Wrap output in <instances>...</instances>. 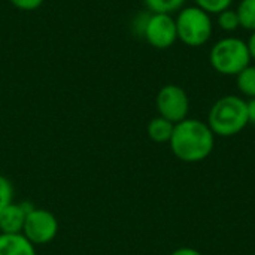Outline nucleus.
<instances>
[{
    "mask_svg": "<svg viewBox=\"0 0 255 255\" xmlns=\"http://www.w3.org/2000/svg\"><path fill=\"white\" fill-rule=\"evenodd\" d=\"M247 45H248V51H250V55H251V60L255 61V30L251 31L248 40H247Z\"/></svg>",
    "mask_w": 255,
    "mask_h": 255,
    "instance_id": "nucleus-20",
    "label": "nucleus"
},
{
    "mask_svg": "<svg viewBox=\"0 0 255 255\" xmlns=\"http://www.w3.org/2000/svg\"><path fill=\"white\" fill-rule=\"evenodd\" d=\"M58 233V221L55 215L42 208H33L25 218L22 235L34 247L51 244Z\"/></svg>",
    "mask_w": 255,
    "mask_h": 255,
    "instance_id": "nucleus-5",
    "label": "nucleus"
},
{
    "mask_svg": "<svg viewBox=\"0 0 255 255\" xmlns=\"http://www.w3.org/2000/svg\"><path fill=\"white\" fill-rule=\"evenodd\" d=\"M194 6L200 7L209 15H218L220 12L232 7L235 0H193Z\"/></svg>",
    "mask_w": 255,
    "mask_h": 255,
    "instance_id": "nucleus-15",
    "label": "nucleus"
},
{
    "mask_svg": "<svg viewBox=\"0 0 255 255\" xmlns=\"http://www.w3.org/2000/svg\"><path fill=\"white\" fill-rule=\"evenodd\" d=\"M19 10H34L42 6L45 0H9Z\"/></svg>",
    "mask_w": 255,
    "mask_h": 255,
    "instance_id": "nucleus-18",
    "label": "nucleus"
},
{
    "mask_svg": "<svg viewBox=\"0 0 255 255\" xmlns=\"http://www.w3.org/2000/svg\"><path fill=\"white\" fill-rule=\"evenodd\" d=\"M0 255H36V247L19 235H0Z\"/></svg>",
    "mask_w": 255,
    "mask_h": 255,
    "instance_id": "nucleus-9",
    "label": "nucleus"
},
{
    "mask_svg": "<svg viewBox=\"0 0 255 255\" xmlns=\"http://www.w3.org/2000/svg\"><path fill=\"white\" fill-rule=\"evenodd\" d=\"M208 126L214 134L223 137L241 133L248 126L247 102L233 94L218 99L209 111Z\"/></svg>",
    "mask_w": 255,
    "mask_h": 255,
    "instance_id": "nucleus-2",
    "label": "nucleus"
},
{
    "mask_svg": "<svg viewBox=\"0 0 255 255\" xmlns=\"http://www.w3.org/2000/svg\"><path fill=\"white\" fill-rule=\"evenodd\" d=\"M0 235H1V232H0Z\"/></svg>",
    "mask_w": 255,
    "mask_h": 255,
    "instance_id": "nucleus-22",
    "label": "nucleus"
},
{
    "mask_svg": "<svg viewBox=\"0 0 255 255\" xmlns=\"http://www.w3.org/2000/svg\"><path fill=\"white\" fill-rule=\"evenodd\" d=\"M155 49H167L178 40L175 18L167 13H151L142 36Z\"/></svg>",
    "mask_w": 255,
    "mask_h": 255,
    "instance_id": "nucleus-7",
    "label": "nucleus"
},
{
    "mask_svg": "<svg viewBox=\"0 0 255 255\" xmlns=\"http://www.w3.org/2000/svg\"><path fill=\"white\" fill-rule=\"evenodd\" d=\"M30 203H10L0 212V232L1 235H19L22 233L27 214L33 209Z\"/></svg>",
    "mask_w": 255,
    "mask_h": 255,
    "instance_id": "nucleus-8",
    "label": "nucleus"
},
{
    "mask_svg": "<svg viewBox=\"0 0 255 255\" xmlns=\"http://www.w3.org/2000/svg\"><path fill=\"white\" fill-rule=\"evenodd\" d=\"M148 18H149V12H145V13H139L133 22H131V28L134 31L136 36H143V31H145V27H146V22H148Z\"/></svg>",
    "mask_w": 255,
    "mask_h": 255,
    "instance_id": "nucleus-17",
    "label": "nucleus"
},
{
    "mask_svg": "<svg viewBox=\"0 0 255 255\" xmlns=\"http://www.w3.org/2000/svg\"><path fill=\"white\" fill-rule=\"evenodd\" d=\"M239 16L241 27L250 33L255 30V0H241L235 7Z\"/></svg>",
    "mask_w": 255,
    "mask_h": 255,
    "instance_id": "nucleus-13",
    "label": "nucleus"
},
{
    "mask_svg": "<svg viewBox=\"0 0 255 255\" xmlns=\"http://www.w3.org/2000/svg\"><path fill=\"white\" fill-rule=\"evenodd\" d=\"M185 1L187 0H143L148 12L167 13V15L178 13L185 6Z\"/></svg>",
    "mask_w": 255,
    "mask_h": 255,
    "instance_id": "nucleus-12",
    "label": "nucleus"
},
{
    "mask_svg": "<svg viewBox=\"0 0 255 255\" xmlns=\"http://www.w3.org/2000/svg\"><path fill=\"white\" fill-rule=\"evenodd\" d=\"M247 111H248V124L255 126V99H250V102H247Z\"/></svg>",
    "mask_w": 255,
    "mask_h": 255,
    "instance_id": "nucleus-19",
    "label": "nucleus"
},
{
    "mask_svg": "<svg viewBox=\"0 0 255 255\" xmlns=\"http://www.w3.org/2000/svg\"><path fill=\"white\" fill-rule=\"evenodd\" d=\"M173 128H175L173 123H170L169 120L163 117H157V118H152L148 124V136L151 140L157 143H166L170 140Z\"/></svg>",
    "mask_w": 255,
    "mask_h": 255,
    "instance_id": "nucleus-10",
    "label": "nucleus"
},
{
    "mask_svg": "<svg viewBox=\"0 0 255 255\" xmlns=\"http://www.w3.org/2000/svg\"><path fill=\"white\" fill-rule=\"evenodd\" d=\"M12 199H13L12 182L6 176L0 175V212L12 203Z\"/></svg>",
    "mask_w": 255,
    "mask_h": 255,
    "instance_id": "nucleus-16",
    "label": "nucleus"
},
{
    "mask_svg": "<svg viewBox=\"0 0 255 255\" xmlns=\"http://www.w3.org/2000/svg\"><path fill=\"white\" fill-rule=\"evenodd\" d=\"M172 152L185 163H197L205 160L214 149L215 134L208 123L194 118H185L175 124L169 140Z\"/></svg>",
    "mask_w": 255,
    "mask_h": 255,
    "instance_id": "nucleus-1",
    "label": "nucleus"
},
{
    "mask_svg": "<svg viewBox=\"0 0 255 255\" xmlns=\"http://www.w3.org/2000/svg\"><path fill=\"white\" fill-rule=\"evenodd\" d=\"M155 106L160 117L169 120L173 124L184 121L190 112V100L184 88L179 85H164L155 99Z\"/></svg>",
    "mask_w": 255,
    "mask_h": 255,
    "instance_id": "nucleus-6",
    "label": "nucleus"
},
{
    "mask_svg": "<svg viewBox=\"0 0 255 255\" xmlns=\"http://www.w3.org/2000/svg\"><path fill=\"white\" fill-rule=\"evenodd\" d=\"M236 85L242 96L255 99V64H250L239 75H236Z\"/></svg>",
    "mask_w": 255,
    "mask_h": 255,
    "instance_id": "nucleus-11",
    "label": "nucleus"
},
{
    "mask_svg": "<svg viewBox=\"0 0 255 255\" xmlns=\"http://www.w3.org/2000/svg\"><path fill=\"white\" fill-rule=\"evenodd\" d=\"M178 40L190 48H199L209 42L214 33L212 15L197 6H184L175 16Z\"/></svg>",
    "mask_w": 255,
    "mask_h": 255,
    "instance_id": "nucleus-4",
    "label": "nucleus"
},
{
    "mask_svg": "<svg viewBox=\"0 0 255 255\" xmlns=\"http://www.w3.org/2000/svg\"><path fill=\"white\" fill-rule=\"evenodd\" d=\"M251 55L247 40L227 36L217 40L209 51V63L212 69L224 76H236L251 64Z\"/></svg>",
    "mask_w": 255,
    "mask_h": 255,
    "instance_id": "nucleus-3",
    "label": "nucleus"
},
{
    "mask_svg": "<svg viewBox=\"0 0 255 255\" xmlns=\"http://www.w3.org/2000/svg\"><path fill=\"white\" fill-rule=\"evenodd\" d=\"M217 25L226 31V33H233L236 31L239 27H241V22H239V16H238V12L236 9L233 7H229L223 12H220L217 15Z\"/></svg>",
    "mask_w": 255,
    "mask_h": 255,
    "instance_id": "nucleus-14",
    "label": "nucleus"
},
{
    "mask_svg": "<svg viewBox=\"0 0 255 255\" xmlns=\"http://www.w3.org/2000/svg\"><path fill=\"white\" fill-rule=\"evenodd\" d=\"M170 255H202L199 251L193 250V248H179L176 251H173Z\"/></svg>",
    "mask_w": 255,
    "mask_h": 255,
    "instance_id": "nucleus-21",
    "label": "nucleus"
}]
</instances>
